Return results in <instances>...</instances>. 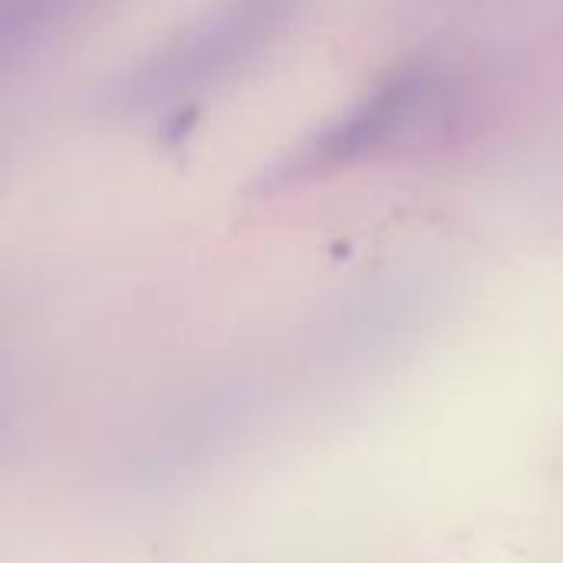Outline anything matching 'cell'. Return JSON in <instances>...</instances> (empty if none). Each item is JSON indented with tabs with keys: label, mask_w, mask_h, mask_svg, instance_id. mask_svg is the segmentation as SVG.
<instances>
[{
	"label": "cell",
	"mask_w": 563,
	"mask_h": 563,
	"mask_svg": "<svg viewBox=\"0 0 563 563\" xmlns=\"http://www.w3.org/2000/svg\"><path fill=\"white\" fill-rule=\"evenodd\" d=\"M303 0H214L112 86V109L155 112L205 96L254 63Z\"/></svg>",
	"instance_id": "6da1fadb"
},
{
	"label": "cell",
	"mask_w": 563,
	"mask_h": 563,
	"mask_svg": "<svg viewBox=\"0 0 563 563\" xmlns=\"http://www.w3.org/2000/svg\"><path fill=\"white\" fill-rule=\"evenodd\" d=\"M449 102V82L429 63L406 66L373 86L346 112L307 135L294 152L274 162L267 188H290L310 178L363 165L389 148L422 139Z\"/></svg>",
	"instance_id": "7a4b0ae2"
},
{
	"label": "cell",
	"mask_w": 563,
	"mask_h": 563,
	"mask_svg": "<svg viewBox=\"0 0 563 563\" xmlns=\"http://www.w3.org/2000/svg\"><path fill=\"white\" fill-rule=\"evenodd\" d=\"M86 0H0V43L20 46L46 36L69 20Z\"/></svg>",
	"instance_id": "3957f363"
}]
</instances>
